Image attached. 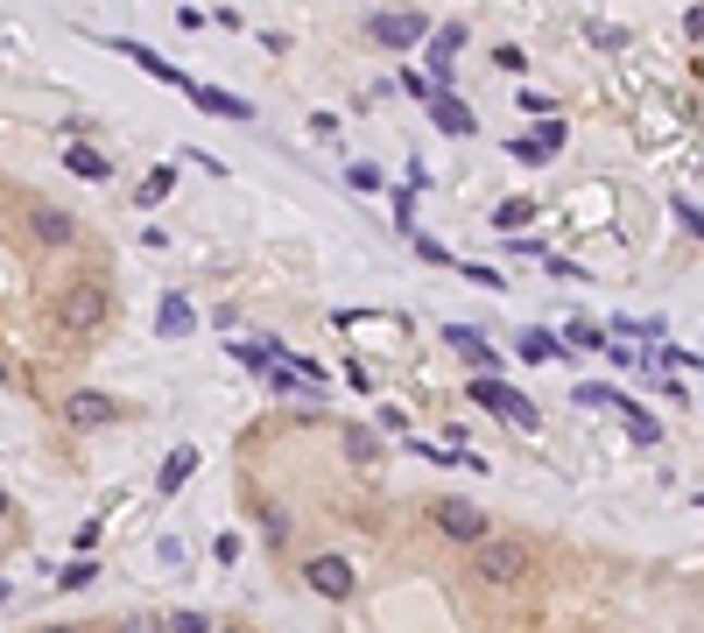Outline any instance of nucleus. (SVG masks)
I'll use <instances>...</instances> for the list:
<instances>
[{"label":"nucleus","mask_w":704,"mask_h":633,"mask_svg":"<svg viewBox=\"0 0 704 633\" xmlns=\"http://www.w3.org/2000/svg\"><path fill=\"white\" fill-rule=\"evenodd\" d=\"M0 606H8V584H0Z\"/></svg>","instance_id":"nucleus-31"},{"label":"nucleus","mask_w":704,"mask_h":633,"mask_svg":"<svg viewBox=\"0 0 704 633\" xmlns=\"http://www.w3.org/2000/svg\"><path fill=\"white\" fill-rule=\"evenodd\" d=\"M507 148H515V162H549V148L535 141V134H515V141H507Z\"/></svg>","instance_id":"nucleus-23"},{"label":"nucleus","mask_w":704,"mask_h":633,"mask_svg":"<svg viewBox=\"0 0 704 633\" xmlns=\"http://www.w3.org/2000/svg\"><path fill=\"white\" fill-rule=\"evenodd\" d=\"M458 275L479 282V289H507V275H493V268H479V261H458Z\"/></svg>","instance_id":"nucleus-22"},{"label":"nucleus","mask_w":704,"mask_h":633,"mask_svg":"<svg viewBox=\"0 0 704 633\" xmlns=\"http://www.w3.org/2000/svg\"><path fill=\"white\" fill-rule=\"evenodd\" d=\"M107 316H113V296L99 289V282H71V289L57 296V324H64L71 338H92Z\"/></svg>","instance_id":"nucleus-1"},{"label":"nucleus","mask_w":704,"mask_h":633,"mask_svg":"<svg viewBox=\"0 0 704 633\" xmlns=\"http://www.w3.org/2000/svg\"><path fill=\"white\" fill-rule=\"evenodd\" d=\"M212 556H219V563H239V535H233V528H226V535H212Z\"/></svg>","instance_id":"nucleus-28"},{"label":"nucleus","mask_w":704,"mask_h":633,"mask_svg":"<svg viewBox=\"0 0 704 633\" xmlns=\"http://www.w3.org/2000/svg\"><path fill=\"white\" fill-rule=\"evenodd\" d=\"M28 225H36L42 247H64V239H71V211H57V204H36V211H28Z\"/></svg>","instance_id":"nucleus-12"},{"label":"nucleus","mask_w":704,"mask_h":633,"mask_svg":"<svg viewBox=\"0 0 704 633\" xmlns=\"http://www.w3.org/2000/svg\"><path fill=\"white\" fill-rule=\"evenodd\" d=\"M64 170L85 176V184H107V176H113V156H99V148H64Z\"/></svg>","instance_id":"nucleus-11"},{"label":"nucleus","mask_w":704,"mask_h":633,"mask_svg":"<svg viewBox=\"0 0 704 633\" xmlns=\"http://www.w3.org/2000/svg\"><path fill=\"white\" fill-rule=\"evenodd\" d=\"M472 401H479V409H493L501 422H515V430H535V422H543V415H535V401L521 395V387L493 381V373H472Z\"/></svg>","instance_id":"nucleus-2"},{"label":"nucleus","mask_w":704,"mask_h":633,"mask_svg":"<svg viewBox=\"0 0 704 633\" xmlns=\"http://www.w3.org/2000/svg\"><path fill=\"white\" fill-rule=\"evenodd\" d=\"M430 120H437L444 134H472V127H479L472 105H466V99H452V92H430Z\"/></svg>","instance_id":"nucleus-10"},{"label":"nucleus","mask_w":704,"mask_h":633,"mask_svg":"<svg viewBox=\"0 0 704 633\" xmlns=\"http://www.w3.org/2000/svg\"><path fill=\"white\" fill-rule=\"evenodd\" d=\"M493 64H501V71H507V78H521V71H529V57H521V50H515V42H501V50H493Z\"/></svg>","instance_id":"nucleus-25"},{"label":"nucleus","mask_w":704,"mask_h":633,"mask_svg":"<svg viewBox=\"0 0 704 633\" xmlns=\"http://www.w3.org/2000/svg\"><path fill=\"white\" fill-rule=\"evenodd\" d=\"M409 247L423 253L430 268H458V261H452V247H444V239H430V233H409Z\"/></svg>","instance_id":"nucleus-20"},{"label":"nucleus","mask_w":704,"mask_h":633,"mask_svg":"<svg viewBox=\"0 0 704 633\" xmlns=\"http://www.w3.org/2000/svg\"><path fill=\"white\" fill-rule=\"evenodd\" d=\"M521 359H535V367L557 359V338H549V331H521Z\"/></svg>","instance_id":"nucleus-21"},{"label":"nucleus","mask_w":704,"mask_h":633,"mask_svg":"<svg viewBox=\"0 0 704 633\" xmlns=\"http://www.w3.org/2000/svg\"><path fill=\"white\" fill-rule=\"evenodd\" d=\"M170 184H176L170 162H162V170H148V176H141V204H162V198H170Z\"/></svg>","instance_id":"nucleus-19"},{"label":"nucleus","mask_w":704,"mask_h":633,"mask_svg":"<svg viewBox=\"0 0 704 633\" xmlns=\"http://www.w3.org/2000/svg\"><path fill=\"white\" fill-rule=\"evenodd\" d=\"M529 211H535V198H501V204H493V233H515V225H529Z\"/></svg>","instance_id":"nucleus-16"},{"label":"nucleus","mask_w":704,"mask_h":633,"mask_svg":"<svg viewBox=\"0 0 704 633\" xmlns=\"http://www.w3.org/2000/svg\"><path fill=\"white\" fill-rule=\"evenodd\" d=\"M0 381H8V359H0Z\"/></svg>","instance_id":"nucleus-32"},{"label":"nucleus","mask_w":704,"mask_h":633,"mask_svg":"<svg viewBox=\"0 0 704 633\" xmlns=\"http://www.w3.org/2000/svg\"><path fill=\"white\" fill-rule=\"evenodd\" d=\"M373 42H387V50H409V42H423V14H416V8L373 14Z\"/></svg>","instance_id":"nucleus-7"},{"label":"nucleus","mask_w":704,"mask_h":633,"mask_svg":"<svg viewBox=\"0 0 704 633\" xmlns=\"http://www.w3.org/2000/svg\"><path fill=\"white\" fill-rule=\"evenodd\" d=\"M190 472H198V450H190V444H184V450H170V458H162V472H156V486H162V493H176V486H184V479H190Z\"/></svg>","instance_id":"nucleus-14"},{"label":"nucleus","mask_w":704,"mask_h":633,"mask_svg":"<svg viewBox=\"0 0 704 633\" xmlns=\"http://www.w3.org/2000/svg\"><path fill=\"white\" fill-rule=\"evenodd\" d=\"M466 50V28H437V42H430V64L437 71H452V57Z\"/></svg>","instance_id":"nucleus-17"},{"label":"nucleus","mask_w":704,"mask_h":633,"mask_svg":"<svg viewBox=\"0 0 704 633\" xmlns=\"http://www.w3.org/2000/svg\"><path fill=\"white\" fill-rule=\"evenodd\" d=\"M120 633H170V620H156V612H127Z\"/></svg>","instance_id":"nucleus-24"},{"label":"nucleus","mask_w":704,"mask_h":633,"mask_svg":"<svg viewBox=\"0 0 704 633\" xmlns=\"http://www.w3.org/2000/svg\"><path fill=\"white\" fill-rule=\"evenodd\" d=\"M346 458L353 464H373V458H381V436H373V430H346Z\"/></svg>","instance_id":"nucleus-18"},{"label":"nucleus","mask_w":704,"mask_h":633,"mask_svg":"<svg viewBox=\"0 0 704 633\" xmlns=\"http://www.w3.org/2000/svg\"><path fill=\"white\" fill-rule=\"evenodd\" d=\"M472 563H479V578H486V584H521V578H529V549L507 542V535H486L472 549Z\"/></svg>","instance_id":"nucleus-3"},{"label":"nucleus","mask_w":704,"mask_h":633,"mask_svg":"<svg viewBox=\"0 0 704 633\" xmlns=\"http://www.w3.org/2000/svg\"><path fill=\"white\" fill-rule=\"evenodd\" d=\"M190 324H198V316H190V303H184V296H162V310H156V331H162V338H190Z\"/></svg>","instance_id":"nucleus-13"},{"label":"nucleus","mask_w":704,"mask_h":633,"mask_svg":"<svg viewBox=\"0 0 704 633\" xmlns=\"http://www.w3.org/2000/svg\"><path fill=\"white\" fill-rule=\"evenodd\" d=\"M219 633H239V626H219Z\"/></svg>","instance_id":"nucleus-33"},{"label":"nucleus","mask_w":704,"mask_h":633,"mask_svg":"<svg viewBox=\"0 0 704 633\" xmlns=\"http://www.w3.org/2000/svg\"><path fill=\"white\" fill-rule=\"evenodd\" d=\"M50 633H78V626H50Z\"/></svg>","instance_id":"nucleus-30"},{"label":"nucleus","mask_w":704,"mask_h":633,"mask_svg":"<svg viewBox=\"0 0 704 633\" xmlns=\"http://www.w3.org/2000/svg\"><path fill=\"white\" fill-rule=\"evenodd\" d=\"M304 584L318 598H353V563H346V556H310V563H304Z\"/></svg>","instance_id":"nucleus-5"},{"label":"nucleus","mask_w":704,"mask_h":633,"mask_svg":"<svg viewBox=\"0 0 704 633\" xmlns=\"http://www.w3.org/2000/svg\"><path fill=\"white\" fill-rule=\"evenodd\" d=\"M170 633H219V626L205 620V612H176V620H170Z\"/></svg>","instance_id":"nucleus-27"},{"label":"nucleus","mask_w":704,"mask_h":633,"mask_svg":"<svg viewBox=\"0 0 704 633\" xmlns=\"http://www.w3.org/2000/svg\"><path fill=\"white\" fill-rule=\"evenodd\" d=\"M346 184H353V190H381V170H373V162H353Z\"/></svg>","instance_id":"nucleus-26"},{"label":"nucleus","mask_w":704,"mask_h":633,"mask_svg":"<svg viewBox=\"0 0 704 633\" xmlns=\"http://www.w3.org/2000/svg\"><path fill=\"white\" fill-rule=\"evenodd\" d=\"M430 521L444 528L452 542H466V549H479V542L493 535V521H486V507H472V500H437L430 507Z\"/></svg>","instance_id":"nucleus-4"},{"label":"nucleus","mask_w":704,"mask_h":633,"mask_svg":"<svg viewBox=\"0 0 704 633\" xmlns=\"http://www.w3.org/2000/svg\"><path fill=\"white\" fill-rule=\"evenodd\" d=\"M113 415H120V409H113V395H92V387L64 401V422H78V430H99V422H113Z\"/></svg>","instance_id":"nucleus-8"},{"label":"nucleus","mask_w":704,"mask_h":633,"mask_svg":"<svg viewBox=\"0 0 704 633\" xmlns=\"http://www.w3.org/2000/svg\"><path fill=\"white\" fill-rule=\"evenodd\" d=\"M444 345H452L458 359H472L479 373H493V367H501V359H493V345L479 338V331H466V324H444Z\"/></svg>","instance_id":"nucleus-9"},{"label":"nucleus","mask_w":704,"mask_h":633,"mask_svg":"<svg viewBox=\"0 0 704 633\" xmlns=\"http://www.w3.org/2000/svg\"><path fill=\"white\" fill-rule=\"evenodd\" d=\"M99 42H113V50H120V57H134V64H141V71H148V78H162V85H170V92H198V85H190V78H184V71H176V64H170V57H156V50H141V42H127V36H99Z\"/></svg>","instance_id":"nucleus-6"},{"label":"nucleus","mask_w":704,"mask_h":633,"mask_svg":"<svg viewBox=\"0 0 704 633\" xmlns=\"http://www.w3.org/2000/svg\"><path fill=\"white\" fill-rule=\"evenodd\" d=\"M190 99H198L205 113H226V120H247V113H254L247 99H233V92H212V85H198V92H190Z\"/></svg>","instance_id":"nucleus-15"},{"label":"nucleus","mask_w":704,"mask_h":633,"mask_svg":"<svg viewBox=\"0 0 704 633\" xmlns=\"http://www.w3.org/2000/svg\"><path fill=\"white\" fill-rule=\"evenodd\" d=\"M606 401H620L613 387H578V409H606Z\"/></svg>","instance_id":"nucleus-29"}]
</instances>
